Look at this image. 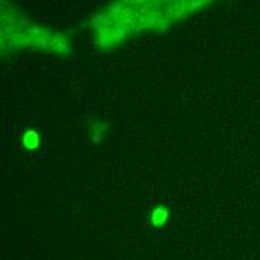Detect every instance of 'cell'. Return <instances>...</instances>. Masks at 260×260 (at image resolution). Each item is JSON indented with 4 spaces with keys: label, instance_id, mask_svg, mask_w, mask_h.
Listing matches in <instances>:
<instances>
[{
    "label": "cell",
    "instance_id": "cell-2",
    "mask_svg": "<svg viewBox=\"0 0 260 260\" xmlns=\"http://www.w3.org/2000/svg\"><path fill=\"white\" fill-rule=\"evenodd\" d=\"M72 51L66 33L35 21L14 0H0V60L26 52L66 57Z\"/></svg>",
    "mask_w": 260,
    "mask_h": 260
},
{
    "label": "cell",
    "instance_id": "cell-1",
    "mask_svg": "<svg viewBox=\"0 0 260 260\" xmlns=\"http://www.w3.org/2000/svg\"><path fill=\"white\" fill-rule=\"evenodd\" d=\"M218 0H111L90 23L94 48L111 52L132 39L161 33Z\"/></svg>",
    "mask_w": 260,
    "mask_h": 260
}]
</instances>
